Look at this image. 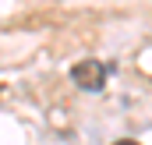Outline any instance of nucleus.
I'll return each mask as SVG.
<instances>
[{
  "label": "nucleus",
  "mask_w": 152,
  "mask_h": 145,
  "mask_svg": "<svg viewBox=\"0 0 152 145\" xmlns=\"http://www.w3.org/2000/svg\"><path fill=\"white\" fill-rule=\"evenodd\" d=\"M113 145H142V142H134V138H117Z\"/></svg>",
  "instance_id": "obj_2"
},
{
  "label": "nucleus",
  "mask_w": 152,
  "mask_h": 145,
  "mask_svg": "<svg viewBox=\"0 0 152 145\" xmlns=\"http://www.w3.org/2000/svg\"><path fill=\"white\" fill-rule=\"evenodd\" d=\"M71 81L85 92H103L106 85V64L103 60H78L71 67Z\"/></svg>",
  "instance_id": "obj_1"
}]
</instances>
